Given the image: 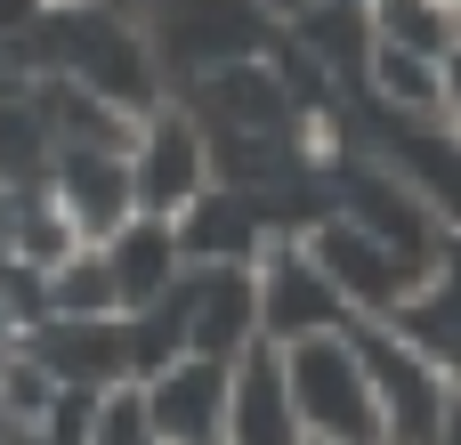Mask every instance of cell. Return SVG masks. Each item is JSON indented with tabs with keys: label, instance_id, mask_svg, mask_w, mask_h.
Here are the masks:
<instances>
[{
	"label": "cell",
	"instance_id": "cell-1",
	"mask_svg": "<svg viewBox=\"0 0 461 445\" xmlns=\"http://www.w3.org/2000/svg\"><path fill=\"white\" fill-rule=\"evenodd\" d=\"M340 332H348V349H357V365H365L381 445H438L454 373H446L438 357H421V349H413L397 324H381V316H348Z\"/></svg>",
	"mask_w": 461,
	"mask_h": 445
},
{
	"label": "cell",
	"instance_id": "cell-2",
	"mask_svg": "<svg viewBox=\"0 0 461 445\" xmlns=\"http://www.w3.org/2000/svg\"><path fill=\"white\" fill-rule=\"evenodd\" d=\"M276 357H284V389H292V413H300L308 438L381 445L373 389H365V365H357L348 332H316V341H292V349H276Z\"/></svg>",
	"mask_w": 461,
	"mask_h": 445
},
{
	"label": "cell",
	"instance_id": "cell-3",
	"mask_svg": "<svg viewBox=\"0 0 461 445\" xmlns=\"http://www.w3.org/2000/svg\"><path fill=\"white\" fill-rule=\"evenodd\" d=\"M251 316H259V341L267 349H292V341L340 332L348 324V300L332 292V276L316 268V251L300 235H267V251L251 259Z\"/></svg>",
	"mask_w": 461,
	"mask_h": 445
},
{
	"label": "cell",
	"instance_id": "cell-4",
	"mask_svg": "<svg viewBox=\"0 0 461 445\" xmlns=\"http://www.w3.org/2000/svg\"><path fill=\"white\" fill-rule=\"evenodd\" d=\"M300 243L316 251V268L332 276V292L348 300V316H397V308L429 284L421 259H405V251H389L381 235H365L348 211H324Z\"/></svg>",
	"mask_w": 461,
	"mask_h": 445
},
{
	"label": "cell",
	"instance_id": "cell-5",
	"mask_svg": "<svg viewBox=\"0 0 461 445\" xmlns=\"http://www.w3.org/2000/svg\"><path fill=\"white\" fill-rule=\"evenodd\" d=\"M211 186V138L186 114H162L146 138H130V203L146 219H178Z\"/></svg>",
	"mask_w": 461,
	"mask_h": 445
},
{
	"label": "cell",
	"instance_id": "cell-6",
	"mask_svg": "<svg viewBox=\"0 0 461 445\" xmlns=\"http://www.w3.org/2000/svg\"><path fill=\"white\" fill-rule=\"evenodd\" d=\"M154 445H219L227 430V357H170L146 389Z\"/></svg>",
	"mask_w": 461,
	"mask_h": 445
},
{
	"label": "cell",
	"instance_id": "cell-7",
	"mask_svg": "<svg viewBox=\"0 0 461 445\" xmlns=\"http://www.w3.org/2000/svg\"><path fill=\"white\" fill-rule=\"evenodd\" d=\"M300 413H292V389H284V357L267 341H251L235 365H227V430L219 445H300Z\"/></svg>",
	"mask_w": 461,
	"mask_h": 445
},
{
	"label": "cell",
	"instance_id": "cell-8",
	"mask_svg": "<svg viewBox=\"0 0 461 445\" xmlns=\"http://www.w3.org/2000/svg\"><path fill=\"white\" fill-rule=\"evenodd\" d=\"M105 276H113V300H122V308H154L162 284L178 276V235H170V219L130 211V219L105 235Z\"/></svg>",
	"mask_w": 461,
	"mask_h": 445
},
{
	"label": "cell",
	"instance_id": "cell-9",
	"mask_svg": "<svg viewBox=\"0 0 461 445\" xmlns=\"http://www.w3.org/2000/svg\"><path fill=\"white\" fill-rule=\"evenodd\" d=\"M381 324H397L421 357H438L446 373H461V235H446V259L429 268V284L397 316H381Z\"/></svg>",
	"mask_w": 461,
	"mask_h": 445
},
{
	"label": "cell",
	"instance_id": "cell-10",
	"mask_svg": "<svg viewBox=\"0 0 461 445\" xmlns=\"http://www.w3.org/2000/svg\"><path fill=\"white\" fill-rule=\"evenodd\" d=\"M365 89H373V105H389V114H438V57H413V49H397V41H373Z\"/></svg>",
	"mask_w": 461,
	"mask_h": 445
},
{
	"label": "cell",
	"instance_id": "cell-11",
	"mask_svg": "<svg viewBox=\"0 0 461 445\" xmlns=\"http://www.w3.org/2000/svg\"><path fill=\"white\" fill-rule=\"evenodd\" d=\"M365 24H373V41H397V49H413V57L461 49V24L446 16V0H373Z\"/></svg>",
	"mask_w": 461,
	"mask_h": 445
},
{
	"label": "cell",
	"instance_id": "cell-12",
	"mask_svg": "<svg viewBox=\"0 0 461 445\" xmlns=\"http://www.w3.org/2000/svg\"><path fill=\"white\" fill-rule=\"evenodd\" d=\"M438 122H446V130H461V49H446V57H438Z\"/></svg>",
	"mask_w": 461,
	"mask_h": 445
},
{
	"label": "cell",
	"instance_id": "cell-13",
	"mask_svg": "<svg viewBox=\"0 0 461 445\" xmlns=\"http://www.w3.org/2000/svg\"><path fill=\"white\" fill-rule=\"evenodd\" d=\"M438 445H461V373H454V389H446V422H438Z\"/></svg>",
	"mask_w": 461,
	"mask_h": 445
},
{
	"label": "cell",
	"instance_id": "cell-14",
	"mask_svg": "<svg viewBox=\"0 0 461 445\" xmlns=\"http://www.w3.org/2000/svg\"><path fill=\"white\" fill-rule=\"evenodd\" d=\"M446 16H454V24H461V0H446Z\"/></svg>",
	"mask_w": 461,
	"mask_h": 445
},
{
	"label": "cell",
	"instance_id": "cell-15",
	"mask_svg": "<svg viewBox=\"0 0 461 445\" xmlns=\"http://www.w3.org/2000/svg\"><path fill=\"white\" fill-rule=\"evenodd\" d=\"M300 445H332V438H300Z\"/></svg>",
	"mask_w": 461,
	"mask_h": 445
}]
</instances>
